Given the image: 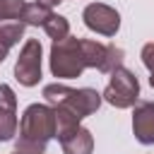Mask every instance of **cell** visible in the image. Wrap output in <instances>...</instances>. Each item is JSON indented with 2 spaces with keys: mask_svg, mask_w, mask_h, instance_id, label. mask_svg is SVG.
Returning <instances> with one entry per match:
<instances>
[{
  "mask_svg": "<svg viewBox=\"0 0 154 154\" xmlns=\"http://www.w3.org/2000/svg\"><path fill=\"white\" fill-rule=\"evenodd\" d=\"M26 0H0V24L2 22H19Z\"/></svg>",
  "mask_w": 154,
  "mask_h": 154,
  "instance_id": "13",
  "label": "cell"
},
{
  "mask_svg": "<svg viewBox=\"0 0 154 154\" xmlns=\"http://www.w3.org/2000/svg\"><path fill=\"white\" fill-rule=\"evenodd\" d=\"M101 96L113 108H132L137 103V99H140V79H137V75L132 70H128V67L113 70Z\"/></svg>",
  "mask_w": 154,
  "mask_h": 154,
  "instance_id": "4",
  "label": "cell"
},
{
  "mask_svg": "<svg viewBox=\"0 0 154 154\" xmlns=\"http://www.w3.org/2000/svg\"><path fill=\"white\" fill-rule=\"evenodd\" d=\"M106 58V43L91 38L65 36L51 43V72L58 79H75L87 67L101 70Z\"/></svg>",
  "mask_w": 154,
  "mask_h": 154,
  "instance_id": "1",
  "label": "cell"
},
{
  "mask_svg": "<svg viewBox=\"0 0 154 154\" xmlns=\"http://www.w3.org/2000/svg\"><path fill=\"white\" fill-rule=\"evenodd\" d=\"M140 58H142V65L149 70V75H154V43H144Z\"/></svg>",
  "mask_w": 154,
  "mask_h": 154,
  "instance_id": "15",
  "label": "cell"
},
{
  "mask_svg": "<svg viewBox=\"0 0 154 154\" xmlns=\"http://www.w3.org/2000/svg\"><path fill=\"white\" fill-rule=\"evenodd\" d=\"M123 58H125L123 48H118L116 43H106V58H103V65H101V70H99V72L111 75L113 70L123 67Z\"/></svg>",
  "mask_w": 154,
  "mask_h": 154,
  "instance_id": "14",
  "label": "cell"
},
{
  "mask_svg": "<svg viewBox=\"0 0 154 154\" xmlns=\"http://www.w3.org/2000/svg\"><path fill=\"white\" fill-rule=\"evenodd\" d=\"M17 154H43L46 144L55 137V111L48 103H29L22 113L17 130Z\"/></svg>",
  "mask_w": 154,
  "mask_h": 154,
  "instance_id": "2",
  "label": "cell"
},
{
  "mask_svg": "<svg viewBox=\"0 0 154 154\" xmlns=\"http://www.w3.org/2000/svg\"><path fill=\"white\" fill-rule=\"evenodd\" d=\"M24 22H2L0 24V63L7 58L10 48L19 43V38L24 36Z\"/></svg>",
  "mask_w": 154,
  "mask_h": 154,
  "instance_id": "10",
  "label": "cell"
},
{
  "mask_svg": "<svg viewBox=\"0 0 154 154\" xmlns=\"http://www.w3.org/2000/svg\"><path fill=\"white\" fill-rule=\"evenodd\" d=\"M36 2H38V5H43V7H48V10H51V7H55V5H60V2H63V0H36Z\"/></svg>",
  "mask_w": 154,
  "mask_h": 154,
  "instance_id": "16",
  "label": "cell"
},
{
  "mask_svg": "<svg viewBox=\"0 0 154 154\" xmlns=\"http://www.w3.org/2000/svg\"><path fill=\"white\" fill-rule=\"evenodd\" d=\"M51 14H53V12H51L48 7L38 5V2H26L19 22H24L26 26H43V24L51 19Z\"/></svg>",
  "mask_w": 154,
  "mask_h": 154,
  "instance_id": "11",
  "label": "cell"
},
{
  "mask_svg": "<svg viewBox=\"0 0 154 154\" xmlns=\"http://www.w3.org/2000/svg\"><path fill=\"white\" fill-rule=\"evenodd\" d=\"M14 154H17V152H14Z\"/></svg>",
  "mask_w": 154,
  "mask_h": 154,
  "instance_id": "18",
  "label": "cell"
},
{
  "mask_svg": "<svg viewBox=\"0 0 154 154\" xmlns=\"http://www.w3.org/2000/svg\"><path fill=\"white\" fill-rule=\"evenodd\" d=\"M84 26L101 34V36H116L120 29V14L116 7L106 5V2H89L82 12Z\"/></svg>",
  "mask_w": 154,
  "mask_h": 154,
  "instance_id": "6",
  "label": "cell"
},
{
  "mask_svg": "<svg viewBox=\"0 0 154 154\" xmlns=\"http://www.w3.org/2000/svg\"><path fill=\"white\" fill-rule=\"evenodd\" d=\"M43 96L48 101V106L53 108H60V111H67L70 116H75L77 120L91 116L99 111L103 96L91 89V87H82V89H72L67 84H60V82H53V84H46L43 87Z\"/></svg>",
  "mask_w": 154,
  "mask_h": 154,
  "instance_id": "3",
  "label": "cell"
},
{
  "mask_svg": "<svg viewBox=\"0 0 154 154\" xmlns=\"http://www.w3.org/2000/svg\"><path fill=\"white\" fill-rule=\"evenodd\" d=\"M149 87L154 89V75H149Z\"/></svg>",
  "mask_w": 154,
  "mask_h": 154,
  "instance_id": "17",
  "label": "cell"
},
{
  "mask_svg": "<svg viewBox=\"0 0 154 154\" xmlns=\"http://www.w3.org/2000/svg\"><path fill=\"white\" fill-rule=\"evenodd\" d=\"M63 154H91L94 152V135L87 128H77L75 132H70L65 140H60Z\"/></svg>",
  "mask_w": 154,
  "mask_h": 154,
  "instance_id": "9",
  "label": "cell"
},
{
  "mask_svg": "<svg viewBox=\"0 0 154 154\" xmlns=\"http://www.w3.org/2000/svg\"><path fill=\"white\" fill-rule=\"evenodd\" d=\"M41 60H43V48L38 38H26L19 58L14 63V79L22 87H36L41 79Z\"/></svg>",
  "mask_w": 154,
  "mask_h": 154,
  "instance_id": "5",
  "label": "cell"
},
{
  "mask_svg": "<svg viewBox=\"0 0 154 154\" xmlns=\"http://www.w3.org/2000/svg\"><path fill=\"white\" fill-rule=\"evenodd\" d=\"M43 31L48 34V38H53V41H60V38H65V36H70V22L63 17V14H51V19L43 24Z\"/></svg>",
  "mask_w": 154,
  "mask_h": 154,
  "instance_id": "12",
  "label": "cell"
},
{
  "mask_svg": "<svg viewBox=\"0 0 154 154\" xmlns=\"http://www.w3.org/2000/svg\"><path fill=\"white\" fill-rule=\"evenodd\" d=\"M132 135L140 144H154V101H137L132 111Z\"/></svg>",
  "mask_w": 154,
  "mask_h": 154,
  "instance_id": "8",
  "label": "cell"
},
{
  "mask_svg": "<svg viewBox=\"0 0 154 154\" xmlns=\"http://www.w3.org/2000/svg\"><path fill=\"white\" fill-rule=\"evenodd\" d=\"M17 94L10 84H0V142H10L17 135Z\"/></svg>",
  "mask_w": 154,
  "mask_h": 154,
  "instance_id": "7",
  "label": "cell"
}]
</instances>
